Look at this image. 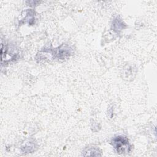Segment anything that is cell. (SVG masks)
Returning a JSON list of instances; mask_svg holds the SVG:
<instances>
[{"mask_svg":"<svg viewBox=\"0 0 157 157\" xmlns=\"http://www.w3.org/2000/svg\"><path fill=\"white\" fill-rule=\"evenodd\" d=\"M112 145L119 154H125L130 152L131 147L128 139L123 136H117L112 140Z\"/></svg>","mask_w":157,"mask_h":157,"instance_id":"1","label":"cell"},{"mask_svg":"<svg viewBox=\"0 0 157 157\" xmlns=\"http://www.w3.org/2000/svg\"><path fill=\"white\" fill-rule=\"evenodd\" d=\"M85 153H87V154H85L84 156H101V154L99 153L100 152H99L98 150L93 148L88 149Z\"/></svg>","mask_w":157,"mask_h":157,"instance_id":"2","label":"cell"}]
</instances>
